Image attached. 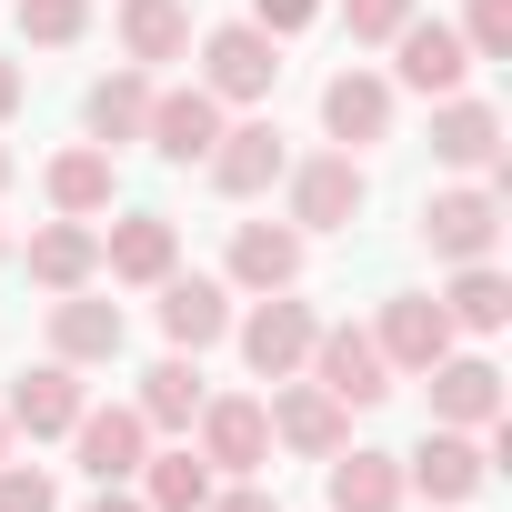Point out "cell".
Instances as JSON below:
<instances>
[{"label":"cell","instance_id":"obj_19","mask_svg":"<svg viewBox=\"0 0 512 512\" xmlns=\"http://www.w3.org/2000/svg\"><path fill=\"white\" fill-rule=\"evenodd\" d=\"M101 272H111V282H131V292L171 282V272H181V231H171L161 211H121V221L101 231Z\"/></svg>","mask_w":512,"mask_h":512},{"label":"cell","instance_id":"obj_11","mask_svg":"<svg viewBox=\"0 0 512 512\" xmlns=\"http://www.w3.org/2000/svg\"><path fill=\"white\" fill-rule=\"evenodd\" d=\"M432 161L462 171V181H502V111L472 101V91L432 101Z\"/></svg>","mask_w":512,"mask_h":512},{"label":"cell","instance_id":"obj_2","mask_svg":"<svg viewBox=\"0 0 512 512\" xmlns=\"http://www.w3.org/2000/svg\"><path fill=\"white\" fill-rule=\"evenodd\" d=\"M422 241H432V262H492L502 251V181L422 191Z\"/></svg>","mask_w":512,"mask_h":512},{"label":"cell","instance_id":"obj_16","mask_svg":"<svg viewBox=\"0 0 512 512\" xmlns=\"http://www.w3.org/2000/svg\"><path fill=\"white\" fill-rule=\"evenodd\" d=\"M81 372L71 362H31V372H11V402H0V422L11 432H31V442H61L71 422H81Z\"/></svg>","mask_w":512,"mask_h":512},{"label":"cell","instance_id":"obj_27","mask_svg":"<svg viewBox=\"0 0 512 512\" xmlns=\"http://www.w3.org/2000/svg\"><path fill=\"white\" fill-rule=\"evenodd\" d=\"M121 51H131L141 71L191 61V0H121Z\"/></svg>","mask_w":512,"mask_h":512},{"label":"cell","instance_id":"obj_32","mask_svg":"<svg viewBox=\"0 0 512 512\" xmlns=\"http://www.w3.org/2000/svg\"><path fill=\"white\" fill-rule=\"evenodd\" d=\"M0 512H61V482L41 462H0Z\"/></svg>","mask_w":512,"mask_h":512},{"label":"cell","instance_id":"obj_9","mask_svg":"<svg viewBox=\"0 0 512 512\" xmlns=\"http://www.w3.org/2000/svg\"><path fill=\"white\" fill-rule=\"evenodd\" d=\"M302 372H312V382H322L342 412H372V402L392 392V362H382V352H372V332H352V322H322Z\"/></svg>","mask_w":512,"mask_h":512},{"label":"cell","instance_id":"obj_21","mask_svg":"<svg viewBox=\"0 0 512 512\" xmlns=\"http://www.w3.org/2000/svg\"><path fill=\"white\" fill-rule=\"evenodd\" d=\"M141 141H151L161 161H181V171H191V161L221 141V101H211L201 81H181V91H151V121H141Z\"/></svg>","mask_w":512,"mask_h":512},{"label":"cell","instance_id":"obj_39","mask_svg":"<svg viewBox=\"0 0 512 512\" xmlns=\"http://www.w3.org/2000/svg\"><path fill=\"white\" fill-rule=\"evenodd\" d=\"M0 462H11V422H0Z\"/></svg>","mask_w":512,"mask_h":512},{"label":"cell","instance_id":"obj_4","mask_svg":"<svg viewBox=\"0 0 512 512\" xmlns=\"http://www.w3.org/2000/svg\"><path fill=\"white\" fill-rule=\"evenodd\" d=\"M191 432H201V462H211L221 482H262V472H272V412L251 402V392H211V402L191 412Z\"/></svg>","mask_w":512,"mask_h":512},{"label":"cell","instance_id":"obj_40","mask_svg":"<svg viewBox=\"0 0 512 512\" xmlns=\"http://www.w3.org/2000/svg\"><path fill=\"white\" fill-rule=\"evenodd\" d=\"M0 262H11V231H0Z\"/></svg>","mask_w":512,"mask_h":512},{"label":"cell","instance_id":"obj_33","mask_svg":"<svg viewBox=\"0 0 512 512\" xmlns=\"http://www.w3.org/2000/svg\"><path fill=\"white\" fill-rule=\"evenodd\" d=\"M412 11H422V0H342V31H352V41H392Z\"/></svg>","mask_w":512,"mask_h":512},{"label":"cell","instance_id":"obj_3","mask_svg":"<svg viewBox=\"0 0 512 512\" xmlns=\"http://www.w3.org/2000/svg\"><path fill=\"white\" fill-rule=\"evenodd\" d=\"M312 302H292V292H251V312H231V342H241V362L262 372V382H292L302 362H312Z\"/></svg>","mask_w":512,"mask_h":512},{"label":"cell","instance_id":"obj_29","mask_svg":"<svg viewBox=\"0 0 512 512\" xmlns=\"http://www.w3.org/2000/svg\"><path fill=\"white\" fill-rule=\"evenodd\" d=\"M432 302L452 312V332H502L512 322V282L492 262H452V292H432Z\"/></svg>","mask_w":512,"mask_h":512},{"label":"cell","instance_id":"obj_26","mask_svg":"<svg viewBox=\"0 0 512 512\" xmlns=\"http://www.w3.org/2000/svg\"><path fill=\"white\" fill-rule=\"evenodd\" d=\"M201 402H211V392H201V352H161V362L141 372V402H131V412H141L151 432H191Z\"/></svg>","mask_w":512,"mask_h":512},{"label":"cell","instance_id":"obj_10","mask_svg":"<svg viewBox=\"0 0 512 512\" xmlns=\"http://www.w3.org/2000/svg\"><path fill=\"white\" fill-rule=\"evenodd\" d=\"M201 171H211V191H221V201H262V191L292 171V151H282V131H272V121H221V141L201 151Z\"/></svg>","mask_w":512,"mask_h":512},{"label":"cell","instance_id":"obj_5","mask_svg":"<svg viewBox=\"0 0 512 512\" xmlns=\"http://www.w3.org/2000/svg\"><path fill=\"white\" fill-rule=\"evenodd\" d=\"M282 181H292V231H352L362 201H372L362 151H312V161H292Z\"/></svg>","mask_w":512,"mask_h":512},{"label":"cell","instance_id":"obj_13","mask_svg":"<svg viewBox=\"0 0 512 512\" xmlns=\"http://www.w3.org/2000/svg\"><path fill=\"white\" fill-rule=\"evenodd\" d=\"M392 101H402V91H392L382 71H362V61L332 71V81H322V131H332V151H372V141H392Z\"/></svg>","mask_w":512,"mask_h":512},{"label":"cell","instance_id":"obj_35","mask_svg":"<svg viewBox=\"0 0 512 512\" xmlns=\"http://www.w3.org/2000/svg\"><path fill=\"white\" fill-rule=\"evenodd\" d=\"M201 512H282V502H272L262 482H211V502H201Z\"/></svg>","mask_w":512,"mask_h":512},{"label":"cell","instance_id":"obj_18","mask_svg":"<svg viewBox=\"0 0 512 512\" xmlns=\"http://www.w3.org/2000/svg\"><path fill=\"white\" fill-rule=\"evenodd\" d=\"M422 382H432V422H452V432H492V422H502V372H492L482 352L452 342Z\"/></svg>","mask_w":512,"mask_h":512},{"label":"cell","instance_id":"obj_15","mask_svg":"<svg viewBox=\"0 0 512 512\" xmlns=\"http://www.w3.org/2000/svg\"><path fill=\"white\" fill-rule=\"evenodd\" d=\"M61 442L81 452V472H91V482H131V472H141V452H151V422H141L131 402H81V422H71Z\"/></svg>","mask_w":512,"mask_h":512},{"label":"cell","instance_id":"obj_25","mask_svg":"<svg viewBox=\"0 0 512 512\" xmlns=\"http://www.w3.org/2000/svg\"><path fill=\"white\" fill-rule=\"evenodd\" d=\"M151 71L131 61V71H111V81H91V101H81V121H91V141L101 151H121V141H141V121H151Z\"/></svg>","mask_w":512,"mask_h":512},{"label":"cell","instance_id":"obj_28","mask_svg":"<svg viewBox=\"0 0 512 512\" xmlns=\"http://www.w3.org/2000/svg\"><path fill=\"white\" fill-rule=\"evenodd\" d=\"M131 482H141V502H151V512H201L221 472H211V462L181 442V452H141V472H131Z\"/></svg>","mask_w":512,"mask_h":512},{"label":"cell","instance_id":"obj_6","mask_svg":"<svg viewBox=\"0 0 512 512\" xmlns=\"http://www.w3.org/2000/svg\"><path fill=\"white\" fill-rule=\"evenodd\" d=\"M482 482H492V432H452V422H432L422 452H402V492H422V502H472Z\"/></svg>","mask_w":512,"mask_h":512},{"label":"cell","instance_id":"obj_37","mask_svg":"<svg viewBox=\"0 0 512 512\" xmlns=\"http://www.w3.org/2000/svg\"><path fill=\"white\" fill-rule=\"evenodd\" d=\"M91 512H151V502H141V492H121V482H101V492H91Z\"/></svg>","mask_w":512,"mask_h":512},{"label":"cell","instance_id":"obj_31","mask_svg":"<svg viewBox=\"0 0 512 512\" xmlns=\"http://www.w3.org/2000/svg\"><path fill=\"white\" fill-rule=\"evenodd\" d=\"M462 51L472 61H512V0H472L462 11Z\"/></svg>","mask_w":512,"mask_h":512},{"label":"cell","instance_id":"obj_24","mask_svg":"<svg viewBox=\"0 0 512 512\" xmlns=\"http://www.w3.org/2000/svg\"><path fill=\"white\" fill-rule=\"evenodd\" d=\"M412 492H402V452H362V442H342L332 452V512H402Z\"/></svg>","mask_w":512,"mask_h":512},{"label":"cell","instance_id":"obj_1","mask_svg":"<svg viewBox=\"0 0 512 512\" xmlns=\"http://www.w3.org/2000/svg\"><path fill=\"white\" fill-rule=\"evenodd\" d=\"M191 51H201V91H211L221 111H262L272 81H282V41L251 31V21H221V31H201Z\"/></svg>","mask_w":512,"mask_h":512},{"label":"cell","instance_id":"obj_30","mask_svg":"<svg viewBox=\"0 0 512 512\" xmlns=\"http://www.w3.org/2000/svg\"><path fill=\"white\" fill-rule=\"evenodd\" d=\"M91 31V0H21V41L31 51H71Z\"/></svg>","mask_w":512,"mask_h":512},{"label":"cell","instance_id":"obj_8","mask_svg":"<svg viewBox=\"0 0 512 512\" xmlns=\"http://www.w3.org/2000/svg\"><path fill=\"white\" fill-rule=\"evenodd\" d=\"M272 452H302V462H332L342 442H352V412L312 382V372H292V382H272Z\"/></svg>","mask_w":512,"mask_h":512},{"label":"cell","instance_id":"obj_14","mask_svg":"<svg viewBox=\"0 0 512 512\" xmlns=\"http://www.w3.org/2000/svg\"><path fill=\"white\" fill-rule=\"evenodd\" d=\"M452 342H462V332H452V312H442L432 292H392V302H382V332H372V352H382L392 372H412V382H422V372H432Z\"/></svg>","mask_w":512,"mask_h":512},{"label":"cell","instance_id":"obj_36","mask_svg":"<svg viewBox=\"0 0 512 512\" xmlns=\"http://www.w3.org/2000/svg\"><path fill=\"white\" fill-rule=\"evenodd\" d=\"M21 101H31V71H21V61H0V121H11Z\"/></svg>","mask_w":512,"mask_h":512},{"label":"cell","instance_id":"obj_17","mask_svg":"<svg viewBox=\"0 0 512 512\" xmlns=\"http://www.w3.org/2000/svg\"><path fill=\"white\" fill-rule=\"evenodd\" d=\"M161 292V342L171 352H211V342H231V282H211V272H171V282H151Z\"/></svg>","mask_w":512,"mask_h":512},{"label":"cell","instance_id":"obj_7","mask_svg":"<svg viewBox=\"0 0 512 512\" xmlns=\"http://www.w3.org/2000/svg\"><path fill=\"white\" fill-rule=\"evenodd\" d=\"M382 81H392V91H422V101H452V91L472 81V51H462L452 21H422V11H412V21L392 31V71H382Z\"/></svg>","mask_w":512,"mask_h":512},{"label":"cell","instance_id":"obj_20","mask_svg":"<svg viewBox=\"0 0 512 512\" xmlns=\"http://www.w3.org/2000/svg\"><path fill=\"white\" fill-rule=\"evenodd\" d=\"M302 251H312V231H292V221H241L231 231V292H292Z\"/></svg>","mask_w":512,"mask_h":512},{"label":"cell","instance_id":"obj_34","mask_svg":"<svg viewBox=\"0 0 512 512\" xmlns=\"http://www.w3.org/2000/svg\"><path fill=\"white\" fill-rule=\"evenodd\" d=\"M322 21V0H251V31H272V41H302Z\"/></svg>","mask_w":512,"mask_h":512},{"label":"cell","instance_id":"obj_22","mask_svg":"<svg viewBox=\"0 0 512 512\" xmlns=\"http://www.w3.org/2000/svg\"><path fill=\"white\" fill-rule=\"evenodd\" d=\"M21 262H31V282H41V292H81V282H101V221H71V211H61V221H41Z\"/></svg>","mask_w":512,"mask_h":512},{"label":"cell","instance_id":"obj_23","mask_svg":"<svg viewBox=\"0 0 512 512\" xmlns=\"http://www.w3.org/2000/svg\"><path fill=\"white\" fill-rule=\"evenodd\" d=\"M41 191H51V211H71V221H101V211L121 201V161H111L101 141H71V151L41 171Z\"/></svg>","mask_w":512,"mask_h":512},{"label":"cell","instance_id":"obj_12","mask_svg":"<svg viewBox=\"0 0 512 512\" xmlns=\"http://www.w3.org/2000/svg\"><path fill=\"white\" fill-rule=\"evenodd\" d=\"M121 342H131L121 302H101L91 282H81V292H51V362H71V372H101V362H121Z\"/></svg>","mask_w":512,"mask_h":512},{"label":"cell","instance_id":"obj_38","mask_svg":"<svg viewBox=\"0 0 512 512\" xmlns=\"http://www.w3.org/2000/svg\"><path fill=\"white\" fill-rule=\"evenodd\" d=\"M11 171H21V161H11V151H0V191H11Z\"/></svg>","mask_w":512,"mask_h":512}]
</instances>
